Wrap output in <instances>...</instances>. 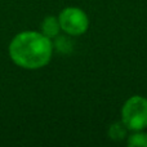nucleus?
Here are the masks:
<instances>
[{"instance_id": "obj_1", "label": "nucleus", "mask_w": 147, "mask_h": 147, "mask_svg": "<svg viewBox=\"0 0 147 147\" xmlns=\"http://www.w3.org/2000/svg\"><path fill=\"white\" fill-rule=\"evenodd\" d=\"M53 54L52 39L38 31H22L9 44V57L18 67L38 70L49 63Z\"/></svg>"}, {"instance_id": "obj_2", "label": "nucleus", "mask_w": 147, "mask_h": 147, "mask_svg": "<svg viewBox=\"0 0 147 147\" xmlns=\"http://www.w3.org/2000/svg\"><path fill=\"white\" fill-rule=\"evenodd\" d=\"M123 124L130 130L145 129L147 127V99L141 96H133L124 103L121 110Z\"/></svg>"}, {"instance_id": "obj_3", "label": "nucleus", "mask_w": 147, "mask_h": 147, "mask_svg": "<svg viewBox=\"0 0 147 147\" xmlns=\"http://www.w3.org/2000/svg\"><path fill=\"white\" fill-rule=\"evenodd\" d=\"M61 30L65 31L67 35L79 36L83 35L89 26V20L85 12L80 8L69 7L65 8L58 16Z\"/></svg>"}, {"instance_id": "obj_4", "label": "nucleus", "mask_w": 147, "mask_h": 147, "mask_svg": "<svg viewBox=\"0 0 147 147\" xmlns=\"http://www.w3.org/2000/svg\"><path fill=\"white\" fill-rule=\"evenodd\" d=\"M59 31H61V26H59V21L58 18L49 16L41 23V34L47 36L49 39H53L56 36H58Z\"/></svg>"}, {"instance_id": "obj_5", "label": "nucleus", "mask_w": 147, "mask_h": 147, "mask_svg": "<svg viewBox=\"0 0 147 147\" xmlns=\"http://www.w3.org/2000/svg\"><path fill=\"white\" fill-rule=\"evenodd\" d=\"M71 41L66 38V36H56V41L53 43V48L56 47L57 51L62 52V53H70L71 52Z\"/></svg>"}, {"instance_id": "obj_6", "label": "nucleus", "mask_w": 147, "mask_h": 147, "mask_svg": "<svg viewBox=\"0 0 147 147\" xmlns=\"http://www.w3.org/2000/svg\"><path fill=\"white\" fill-rule=\"evenodd\" d=\"M128 145L129 146H142V147H147V134L145 133H136L132 134L128 140Z\"/></svg>"}, {"instance_id": "obj_7", "label": "nucleus", "mask_w": 147, "mask_h": 147, "mask_svg": "<svg viewBox=\"0 0 147 147\" xmlns=\"http://www.w3.org/2000/svg\"><path fill=\"white\" fill-rule=\"evenodd\" d=\"M125 132H127V127L121 123L119 124H114L110 129V136L112 140H121L123 137H125Z\"/></svg>"}]
</instances>
